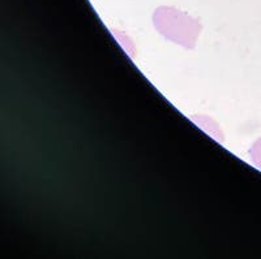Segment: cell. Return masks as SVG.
Returning <instances> with one entry per match:
<instances>
[{
  "instance_id": "obj_1",
  "label": "cell",
  "mask_w": 261,
  "mask_h": 259,
  "mask_svg": "<svg viewBox=\"0 0 261 259\" xmlns=\"http://www.w3.org/2000/svg\"><path fill=\"white\" fill-rule=\"evenodd\" d=\"M154 22L155 27L163 33V36L169 37L170 39L181 43L183 46L195 43L200 30L197 21L178 9L170 7H162L155 11Z\"/></svg>"
},
{
  "instance_id": "obj_2",
  "label": "cell",
  "mask_w": 261,
  "mask_h": 259,
  "mask_svg": "<svg viewBox=\"0 0 261 259\" xmlns=\"http://www.w3.org/2000/svg\"><path fill=\"white\" fill-rule=\"evenodd\" d=\"M251 158H252V162L261 169V138L253 143L251 149Z\"/></svg>"
}]
</instances>
